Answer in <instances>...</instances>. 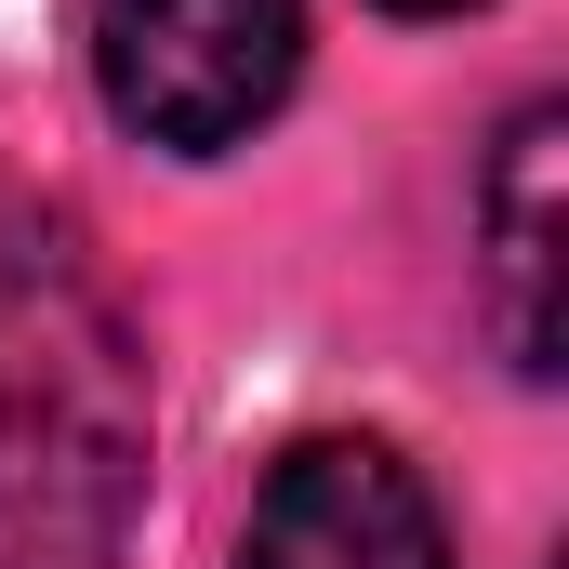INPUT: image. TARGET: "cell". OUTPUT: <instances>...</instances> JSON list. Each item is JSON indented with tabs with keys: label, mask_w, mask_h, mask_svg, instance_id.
<instances>
[{
	"label": "cell",
	"mask_w": 569,
	"mask_h": 569,
	"mask_svg": "<svg viewBox=\"0 0 569 569\" xmlns=\"http://www.w3.org/2000/svg\"><path fill=\"white\" fill-rule=\"evenodd\" d=\"M385 13H463V0H385Z\"/></svg>",
	"instance_id": "obj_5"
},
{
	"label": "cell",
	"mask_w": 569,
	"mask_h": 569,
	"mask_svg": "<svg viewBox=\"0 0 569 569\" xmlns=\"http://www.w3.org/2000/svg\"><path fill=\"white\" fill-rule=\"evenodd\" d=\"M239 569H450V517L385 437H291L252 490Z\"/></svg>",
	"instance_id": "obj_3"
},
{
	"label": "cell",
	"mask_w": 569,
	"mask_h": 569,
	"mask_svg": "<svg viewBox=\"0 0 569 569\" xmlns=\"http://www.w3.org/2000/svg\"><path fill=\"white\" fill-rule=\"evenodd\" d=\"M557 146L569 120L557 107H517L503 120V146H490V186H477V239H490V266H477V291H490V331H503V371L517 385H557V279H569V212H557Z\"/></svg>",
	"instance_id": "obj_4"
},
{
	"label": "cell",
	"mask_w": 569,
	"mask_h": 569,
	"mask_svg": "<svg viewBox=\"0 0 569 569\" xmlns=\"http://www.w3.org/2000/svg\"><path fill=\"white\" fill-rule=\"evenodd\" d=\"M159 477V385L107 252L0 186V569H120Z\"/></svg>",
	"instance_id": "obj_1"
},
{
	"label": "cell",
	"mask_w": 569,
	"mask_h": 569,
	"mask_svg": "<svg viewBox=\"0 0 569 569\" xmlns=\"http://www.w3.org/2000/svg\"><path fill=\"white\" fill-rule=\"evenodd\" d=\"M93 93L107 120L172 159H226L305 80V0H93Z\"/></svg>",
	"instance_id": "obj_2"
}]
</instances>
